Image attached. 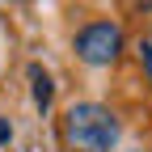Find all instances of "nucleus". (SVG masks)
Here are the masks:
<instances>
[{
	"instance_id": "obj_1",
	"label": "nucleus",
	"mask_w": 152,
	"mask_h": 152,
	"mask_svg": "<svg viewBox=\"0 0 152 152\" xmlns=\"http://www.w3.org/2000/svg\"><path fill=\"white\" fill-rule=\"evenodd\" d=\"M118 131H123L118 118H114L106 106H97V102H76L64 114V135L80 152H114Z\"/></svg>"
},
{
	"instance_id": "obj_2",
	"label": "nucleus",
	"mask_w": 152,
	"mask_h": 152,
	"mask_svg": "<svg viewBox=\"0 0 152 152\" xmlns=\"http://www.w3.org/2000/svg\"><path fill=\"white\" fill-rule=\"evenodd\" d=\"M118 47H123V30L114 21H93V26H85L76 34V55H80L85 64H93V68L110 64L114 55H118Z\"/></svg>"
},
{
	"instance_id": "obj_3",
	"label": "nucleus",
	"mask_w": 152,
	"mask_h": 152,
	"mask_svg": "<svg viewBox=\"0 0 152 152\" xmlns=\"http://www.w3.org/2000/svg\"><path fill=\"white\" fill-rule=\"evenodd\" d=\"M30 85H34V106H38V110H47L51 97H55V85H51V76L38 68V64H30Z\"/></svg>"
},
{
	"instance_id": "obj_4",
	"label": "nucleus",
	"mask_w": 152,
	"mask_h": 152,
	"mask_svg": "<svg viewBox=\"0 0 152 152\" xmlns=\"http://www.w3.org/2000/svg\"><path fill=\"white\" fill-rule=\"evenodd\" d=\"M140 55H144V68H148V76H152V42H144V47H140Z\"/></svg>"
},
{
	"instance_id": "obj_5",
	"label": "nucleus",
	"mask_w": 152,
	"mask_h": 152,
	"mask_svg": "<svg viewBox=\"0 0 152 152\" xmlns=\"http://www.w3.org/2000/svg\"><path fill=\"white\" fill-rule=\"evenodd\" d=\"M9 140H13V127H9L4 118H0V144H9Z\"/></svg>"
},
{
	"instance_id": "obj_6",
	"label": "nucleus",
	"mask_w": 152,
	"mask_h": 152,
	"mask_svg": "<svg viewBox=\"0 0 152 152\" xmlns=\"http://www.w3.org/2000/svg\"><path fill=\"white\" fill-rule=\"evenodd\" d=\"M131 152H140V148H131Z\"/></svg>"
}]
</instances>
